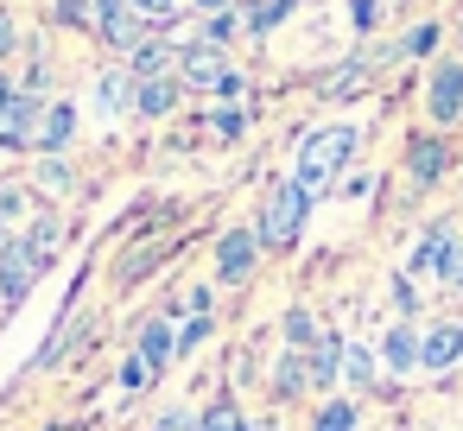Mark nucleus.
<instances>
[{
	"instance_id": "f257e3e1",
	"label": "nucleus",
	"mask_w": 463,
	"mask_h": 431,
	"mask_svg": "<svg viewBox=\"0 0 463 431\" xmlns=\"http://www.w3.org/2000/svg\"><path fill=\"white\" fill-rule=\"evenodd\" d=\"M349 153H355V127H317V134H305L298 140V184L317 197L349 165Z\"/></svg>"
},
{
	"instance_id": "f03ea898",
	"label": "nucleus",
	"mask_w": 463,
	"mask_h": 431,
	"mask_svg": "<svg viewBox=\"0 0 463 431\" xmlns=\"http://www.w3.org/2000/svg\"><path fill=\"white\" fill-rule=\"evenodd\" d=\"M305 210H311V191L292 178V184H273L267 210H260V241L267 248H292L298 229H305Z\"/></svg>"
},
{
	"instance_id": "7ed1b4c3",
	"label": "nucleus",
	"mask_w": 463,
	"mask_h": 431,
	"mask_svg": "<svg viewBox=\"0 0 463 431\" xmlns=\"http://www.w3.org/2000/svg\"><path fill=\"white\" fill-rule=\"evenodd\" d=\"M39 267H45V254H39L26 235H14L7 248H0V298L20 305V298H26V286L39 279Z\"/></svg>"
},
{
	"instance_id": "20e7f679",
	"label": "nucleus",
	"mask_w": 463,
	"mask_h": 431,
	"mask_svg": "<svg viewBox=\"0 0 463 431\" xmlns=\"http://www.w3.org/2000/svg\"><path fill=\"white\" fill-rule=\"evenodd\" d=\"M178 64H184V83H191V89H222V96H241V77L222 64V45H210V39H203V45H191Z\"/></svg>"
},
{
	"instance_id": "39448f33",
	"label": "nucleus",
	"mask_w": 463,
	"mask_h": 431,
	"mask_svg": "<svg viewBox=\"0 0 463 431\" xmlns=\"http://www.w3.org/2000/svg\"><path fill=\"white\" fill-rule=\"evenodd\" d=\"M254 254H260L254 229H229V235L216 241V273H222V286H241V279L254 273Z\"/></svg>"
},
{
	"instance_id": "423d86ee",
	"label": "nucleus",
	"mask_w": 463,
	"mask_h": 431,
	"mask_svg": "<svg viewBox=\"0 0 463 431\" xmlns=\"http://www.w3.org/2000/svg\"><path fill=\"white\" fill-rule=\"evenodd\" d=\"M425 108H431V121H457V115H463V64H457V58L431 70V83H425Z\"/></svg>"
},
{
	"instance_id": "0eeeda50",
	"label": "nucleus",
	"mask_w": 463,
	"mask_h": 431,
	"mask_svg": "<svg viewBox=\"0 0 463 431\" xmlns=\"http://www.w3.org/2000/svg\"><path fill=\"white\" fill-rule=\"evenodd\" d=\"M450 361H463V323H438V330H425V336H419V368L444 374Z\"/></svg>"
},
{
	"instance_id": "6e6552de",
	"label": "nucleus",
	"mask_w": 463,
	"mask_h": 431,
	"mask_svg": "<svg viewBox=\"0 0 463 431\" xmlns=\"http://www.w3.org/2000/svg\"><path fill=\"white\" fill-rule=\"evenodd\" d=\"M71 127H77V115H71L64 102H52V108H39V115H33V134H26V146L64 153V146H71Z\"/></svg>"
},
{
	"instance_id": "1a4fd4ad",
	"label": "nucleus",
	"mask_w": 463,
	"mask_h": 431,
	"mask_svg": "<svg viewBox=\"0 0 463 431\" xmlns=\"http://www.w3.org/2000/svg\"><path fill=\"white\" fill-rule=\"evenodd\" d=\"M33 115H39V108H33L20 89H7V83H0V146H26Z\"/></svg>"
},
{
	"instance_id": "9d476101",
	"label": "nucleus",
	"mask_w": 463,
	"mask_h": 431,
	"mask_svg": "<svg viewBox=\"0 0 463 431\" xmlns=\"http://www.w3.org/2000/svg\"><path fill=\"white\" fill-rule=\"evenodd\" d=\"M406 172H412V184H438V172H444V140H438V134H419V140L406 146Z\"/></svg>"
},
{
	"instance_id": "9b49d317",
	"label": "nucleus",
	"mask_w": 463,
	"mask_h": 431,
	"mask_svg": "<svg viewBox=\"0 0 463 431\" xmlns=\"http://www.w3.org/2000/svg\"><path fill=\"white\" fill-rule=\"evenodd\" d=\"M172 102H178V83H165V77H140L134 83V108L140 115H172Z\"/></svg>"
},
{
	"instance_id": "f8f14e48",
	"label": "nucleus",
	"mask_w": 463,
	"mask_h": 431,
	"mask_svg": "<svg viewBox=\"0 0 463 431\" xmlns=\"http://www.w3.org/2000/svg\"><path fill=\"white\" fill-rule=\"evenodd\" d=\"M172 349H178V330H165V323H146V330H140V361H146V374H159V368L172 361Z\"/></svg>"
},
{
	"instance_id": "ddd939ff",
	"label": "nucleus",
	"mask_w": 463,
	"mask_h": 431,
	"mask_svg": "<svg viewBox=\"0 0 463 431\" xmlns=\"http://www.w3.org/2000/svg\"><path fill=\"white\" fill-rule=\"evenodd\" d=\"M336 368H343V342H336V336H317V342H311V368H305L311 387H330Z\"/></svg>"
},
{
	"instance_id": "4468645a",
	"label": "nucleus",
	"mask_w": 463,
	"mask_h": 431,
	"mask_svg": "<svg viewBox=\"0 0 463 431\" xmlns=\"http://www.w3.org/2000/svg\"><path fill=\"white\" fill-rule=\"evenodd\" d=\"M381 355H387V368H400V374H406V368H419V330H406V323H400V330H387Z\"/></svg>"
},
{
	"instance_id": "2eb2a0df",
	"label": "nucleus",
	"mask_w": 463,
	"mask_h": 431,
	"mask_svg": "<svg viewBox=\"0 0 463 431\" xmlns=\"http://www.w3.org/2000/svg\"><path fill=\"white\" fill-rule=\"evenodd\" d=\"M140 26H146V20L121 7V14H109V20H102V39H109V45H121V52H134V45H140Z\"/></svg>"
},
{
	"instance_id": "dca6fc26",
	"label": "nucleus",
	"mask_w": 463,
	"mask_h": 431,
	"mask_svg": "<svg viewBox=\"0 0 463 431\" xmlns=\"http://www.w3.org/2000/svg\"><path fill=\"white\" fill-rule=\"evenodd\" d=\"M165 64H172V45H159V39H140V45H134V70H140V77H159Z\"/></svg>"
},
{
	"instance_id": "f3484780",
	"label": "nucleus",
	"mask_w": 463,
	"mask_h": 431,
	"mask_svg": "<svg viewBox=\"0 0 463 431\" xmlns=\"http://www.w3.org/2000/svg\"><path fill=\"white\" fill-rule=\"evenodd\" d=\"M362 83H368V64L355 58V64H343V70H330V77H324V96H355Z\"/></svg>"
},
{
	"instance_id": "a211bd4d",
	"label": "nucleus",
	"mask_w": 463,
	"mask_h": 431,
	"mask_svg": "<svg viewBox=\"0 0 463 431\" xmlns=\"http://www.w3.org/2000/svg\"><path fill=\"white\" fill-rule=\"evenodd\" d=\"M431 273H438L444 286H457V292H463V241H457V235H444V254H438V267H431Z\"/></svg>"
},
{
	"instance_id": "6ab92c4d",
	"label": "nucleus",
	"mask_w": 463,
	"mask_h": 431,
	"mask_svg": "<svg viewBox=\"0 0 463 431\" xmlns=\"http://www.w3.org/2000/svg\"><path fill=\"white\" fill-rule=\"evenodd\" d=\"M197 431H248V418H241V406L235 399H216L210 412H203V425Z\"/></svg>"
},
{
	"instance_id": "aec40b11",
	"label": "nucleus",
	"mask_w": 463,
	"mask_h": 431,
	"mask_svg": "<svg viewBox=\"0 0 463 431\" xmlns=\"http://www.w3.org/2000/svg\"><path fill=\"white\" fill-rule=\"evenodd\" d=\"M343 374H349V387H368V380H374V355L349 342V349H343Z\"/></svg>"
},
{
	"instance_id": "412c9836",
	"label": "nucleus",
	"mask_w": 463,
	"mask_h": 431,
	"mask_svg": "<svg viewBox=\"0 0 463 431\" xmlns=\"http://www.w3.org/2000/svg\"><path fill=\"white\" fill-rule=\"evenodd\" d=\"M121 96H128V77H115V70H109V77H96V108H102V115H115V108H121Z\"/></svg>"
},
{
	"instance_id": "4be33fe9",
	"label": "nucleus",
	"mask_w": 463,
	"mask_h": 431,
	"mask_svg": "<svg viewBox=\"0 0 463 431\" xmlns=\"http://www.w3.org/2000/svg\"><path fill=\"white\" fill-rule=\"evenodd\" d=\"M317 431H355V406H349V399H330V406L317 412Z\"/></svg>"
},
{
	"instance_id": "5701e85b",
	"label": "nucleus",
	"mask_w": 463,
	"mask_h": 431,
	"mask_svg": "<svg viewBox=\"0 0 463 431\" xmlns=\"http://www.w3.org/2000/svg\"><path fill=\"white\" fill-rule=\"evenodd\" d=\"M286 14H292V0H260V7L248 14V33H267V26H279Z\"/></svg>"
},
{
	"instance_id": "b1692460",
	"label": "nucleus",
	"mask_w": 463,
	"mask_h": 431,
	"mask_svg": "<svg viewBox=\"0 0 463 431\" xmlns=\"http://www.w3.org/2000/svg\"><path fill=\"white\" fill-rule=\"evenodd\" d=\"M444 235H450V229H431V235L419 241V254H412V273H431V267H438V254H444Z\"/></svg>"
},
{
	"instance_id": "393cba45",
	"label": "nucleus",
	"mask_w": 463,
	"mask_h": 431,
	"mask_svg": "<svg viewBox=\"0 0 463 431\" xmlns=\"http://www.w3.org/2000/svg\"><path fill=\"white\" fill-rule=\"evenodd\" d=\"M286 342H292V349H311V342H317V323H311V311H292V317H286Z\"/></svg>"
},
{
	"instance_id": "a878e982",
	"label": "nucleus",
	"mask_w": 463,
	"mask_h": 431,
	"mask_svg": "<svg viewBox=\"0 0 463 431\" xmlns=\"http://www.w3.org/2000/svg\"><path fill=\"white\" fill-rule=\"evenodd\" d=\"M203 336H210V311H197V317H191V323L178 330V355H191V349H197Z\"/></svg>"
},
{
	"instance_id": "bb28decb",
	"label": "nucleus",
	"mask_w": 463,
	"mask_h": 431,
	"mask_svg": "<svg viewBox=\"0 0 463 431\" xmlns=\"http://www.w3.org/2000/svg\"><path fill=\"white\" fill-rule=\"evenodd\" d=\"M298 380H305V361H298V349H292V355L279 361V374H273V387H279V393H298Z\"/></svg>"
},
{
	"instance_id": "cd10ccee",
	"label": "nucleus",
	"mask_w": 463,
	"mask_h": 431,
	"mask_svg": "<svg viewBox=\"0 0 463 431\" xmlns=\"http://www.w3.org/2000/svg\"><path fill=\"white\" fill-rule=\"evenodd\" d=\"M128 14H140V20H172L178 0H128Z\"/></svg>"
},
{
	"instance_id": "c85d7f7f",
	"label": "nucleus",
	"mask_w": 463,
	"mask_h": 431,
	"mask_svg": "<svg viewBox=\"0 0 463 431\" xmlns=\"http://www.w3.org/2000/svg\"><path fill=\"white\" fill-rule=\"evenodd\" d=\"M39 184H45V191H64V184H71V172H64L58 159H45V165H39Z\"/></svg>"
},
{
	"instance_id": "c756f323",
	"label": "nucleus",
	"mask_w": 463,
	"mask_h": 431,
	"mask_svg": "<svg viewBox=\"0 0 463 431\" xmlns=\"http://www.w3.org/2000/svg\"><path fill=\"white\" fill-rule=\"evenodd\" d=\"M153 431H197V425H191V412H178V406H172V412H159V418H153Z\"/></svg>"
},
{
	"instance_id": "7c9ffc66",
	"label": "nucleus",
	"mask_w": 463,
	"mask_h": 431,
	"mask_svg": "<svg viewBox=\"0 0 463 431\" xmlns=\"http://www.w3.org/2000/svg\"><path fill=\"white\" fill-rule=\"evenodd\" d=\"M349 14H355V33H368L374 14H381V0H349Z\"/></svg>"
},
{
	"instance_id": "2f4dec72",
	"label": "nucleus",
	"mask_w": 463,
	"mask_h": 431,
	"mask_svg": "<svg viewBox=\"0 0 463 431\" xmlns=\"http://www.w3.org/2000/svg\"><path fill=\"white\" fill-rule=\"evenodd\" d=\"M222 39H235V14H216L210 20V45H222Z\"/></svg>"
},
{
	"instance_id": "473e14b6",
	"label": "nucleus",
	"mask_w": 463,
	"mask_h": 431,
	"mask_svg": "<svg viewBox=\"0 0 463 431\" xmlns=\"http://www.w3.org/2000/svg\"><path fill=\"white\" fill-rule=\"evenodd\" d=\"M431 45H438V26H419V33L406 39V52H412V58H419V52H431Z\"/></svg>"
},
{
	"instance_id": "72a5a7b5",
	"label": "nucleus",
	"mask_w": 463,
	"mask_h": 431,
	"mask_svg": "<svg viewBox=\"0 0 463 431\" xmlns=\"http://www.w3.org/2000/svg\"><path fill=\"white\" fill-rule=\"evenodd\" d=\"M216 134H222V140H235V134H241V115H235V108H222V115H216Z\"/></svg>"
},
{
	"instance_id": "f704fd0d",
	"label": "nucleus",
	"mask_w": 463,
	"mask_h": 431,
	"mask_svg": "<svg viewBox=\"0 0 463 431\" xmlns=\"http://www.w3.org/2000/svg\"><path fill=\"white\" fill-rule=\"evenodd\" d=\"M121 387H146V361H140V355L121 368Z\"/></svg>"
},
{
	"instance_id": "c9c22d12",
	"label": "nucleus",
	"mask_w": 463,
	"mask_h": 431,
	"mask_svg": "<svg viewBox=\"0 0 463 431\" xmlns=\"http://www.w3.org/2000/svg\"><path fill=\"white\" fill-rule=\"evenodd\" d=\"M7 52H14V20L0 14V58H7Z\"/></svg>"
},
{
	"instance_id": "e433bc0d",
	"label": "nucleus",
	"mask_w": 463,
	"mask_h": 431,
	"mask_svg": "<svg viewBox=\"0 0 463 431\" xmlns=\"http://www.w3.org/2000/svg\"><path fill=\"white\" fill-rule=\"evenodd\" d=\"M197 7H203V14H222V7H229V0H197Z\"/></svg>"
},
{
	"instance_id": "4c0bfd02",
	"label": "nucleus",
	"mask_w": 463,
	"mask_h": 431,
	"mask_svg": "<svg viewBox=\"0 0 463 431\" xmlns=\"http://www.w3.org/2000/svg\"><path fill=\"white\" fill-rule=\"evenodd\" d=\"M0 248H7V229H0Z\"/></svg>"
}]
</instances>
